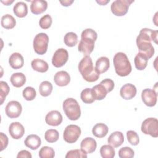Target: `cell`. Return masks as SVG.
<instances>
[{"instance_id": "33", "label": "cell", "mask_w": 158, "mask_h": 158, "mask_svg": "<svg viewBox=\"0 0 158 158\" xmlns=\"http://www.w3.org/2000/svg\"><path fill=\"white\" fill-rule=\"evenodd\" d=\"M80 98L82 101L85 104H91L94 101V99L93 98L91 88H85L81 92Z\"/></svg>"}, {"instance_id": "16", "label": "cell", "mask_w": 158, "mask_h": 158, "mask_svg": "<svg viewBox=\"0 0 158 158\" xmlns=\"http://www.w3.org/2000/svg\"><path fill=\"white\" fill-rule=\"evenodd\" d=\"M97 147V143L96 140L91 137H86L84 138L81 143V149L86 154L93 152Z\"/></svg>"}, {"instance_id": "5", "label": "cell", "mask_w": 158, "mask_h": 158, "mask_svg": "<svg viewBox=\"0 0 158 158\" xmlns=\"http://www.w3.org/2000/svg\"><path fill=\"white\" fill-rule=\"evenodd\" d=\"M63 110L66 116L70 120H77L81 115L80 107L77 101L70 98L66 99L63 102Z\"/></svg>"}, {"instance_id": "27", "label": "cell", "mask_w": 158, "mask_h": 158, "mask_svg": "<svg viewBox=\"0 0 158 158\" xmlns=\"http://www.w3.org/2000/svg\"><path fill=\"white\" fill-rule=\"evenodd\" d=\"M10 80L14 86L20 88L23 86V85L25 83L26 77L23 73L21 72H17L11 75Z\"/></svg>"}, {"instance_id": "22", "label": "cell", "mask_w": 158, "mask_h": 158, "mask_svg": "<svg viewBox=\"0 0 158 158\" xmlns=\"http://www.w3.org/2000/svg\"><path fill=\"white\" fill-rule=\"evenodd\" d=\"M110 67L109 59L105 56H102L98 59L96 62L95 70L98 74L106 72Z\"/></svg>"}, {"instance_id": "40", "label": "cell", "mask_w": 158, "mask_h": 158, "mask_svg": "<svg viewBox=\"0 0 158 158\" xmlns=\"http://www.w3.org/2000/svg\"><path fill=\"white\" fill-rule=\"evenodd\" d=\"M127 138L128 141L133 146H136L139 142L138 135L133 130H129L127 132Z\"/></svg>"}, {"instance_id": "3", "label": "cell", "mask_w": 158, "mask_h": 158, "mask_svg": "<svg viewBox=\"0 0 158 158\" xmlns=\"http://www.w3.org/2000/svg\"><path fill=\"white\" fill-rule=\"evenodd\" d=\"M78 70L83 79L88 82H94L99 79V74L93 67L92 59L89 56H84L78 64Z\"/></svg>"}, {"instance_id": "10", "label": "cell", "mask_w": 158, "mask_h": 158, "mask_svg": "<svg viewBox=\"0 0 158 158\" xmlns=\"http://www.w3.org/2000/svg\"><path fill=\"white\" fill-rule=\"evenodd\" d=\"M69 59L68 51L64 48L57 49L52 58V64L56 67H61L67 62Z\"/></svg>"}, {"instance_id": "20", "label": "cell", "mask_w": 158, "mask_h": 158, "mask_svg": "<svg viewBox=\"0 0 158 158\" xmlns=\"http://www.w3.org/2000/svg\"><path fill=\"white\" fill-rule=\"evenodd\" d=\"M9 63L12 69H19L23 66L24 59L21 54L14 52L9 57Z\"/></svg>"}, {"instance_id": "38", "label": "cell", "mask_w": 158, "mask_h": 158, "mask_svg": "<svg viewBox=\"0 0 158 158\" xmlns=\"http://www.w3.org/2000/svg\"><path fill=\"white\" fill-rule=\"evenodd\" d=\"M52 22V20L51 16L49 14H46L40 19L39 21V25L41 28L48 29L51 26Z\"/></svg>"}, {"instance_id": "17", "label": "cell", "mask_w": 158, "mask_h": 158, "mask_svg": "<svg viewBox=\"0 0 158 158\" xmlns=\"http://www.w3.org/2000/svg\"><path fill=\"white\" fill-rule=\"evenodd\" d=\"M54 81L57 86H65L70 83V75L65 71H59L54 75Z\"/></svg>"}, {"instance_id": "11", "label": "cell", "mask_w": 158, "mask_h": 158, "mask_svg": "<svg viewBox=\"0 0 158 158\" xmlns=\"http://www.w3.org/2000/svg\"><path fill=\"white\" fill-rule=\"evenodd\" d=\"M6 114L10 118L19 117L22 111V105L17 101H11L9 102L5 108Z\"/></svg>"}, {"instance_id": "30", "label": "cell", "mask_w": 158, "mask_h": 158, "mask_svg": "<svg viewBox=\"0 0 158 158\" xmlns=\"http://www.w3.org/2000/svg\"><path fill=\"white\" fill-rule=\"evenodd\" d=\"M52 91V85L49 81H43L39 86V92L42 96H49Z\"/></svg>"}, {"instance_id": "47", "label": "cell", "mask_w": 158, "mask_h": 158, "mask_svg": "<svg viewBox=\"0 0 158 158\" xmlns=\"http://www.w3.org/2000/svg\"><path fill=\"white\" fill-rule=\"evenodd\" d=\"M1 2L2 3H3V4H4L5 5L8 6V5H9V4H12V3L14 2V1H13V0H12V1H1Z\"/></svg>"}, {"instance_id": "2", "label": "cell", "mask_w": 158, "mask_h": 158, "mask_svg": "<svg viewBox=\"0 0 158 158\" xmlns=\"http://www.w3.org/2000/svg\"><path fill=\"white\" fill-rule=\"evenodd\" d=\"M98 38L97 33L91 28L84 30L81 34V40L79 43L78 51L85 56H89L94 48V42Z\"/></svg>"}, {"instance_id": "25", "label": "cell", "mask_w": 158, "mask_h": 158, "mask_svg": "<svg viewBox=\"0 0 158 158\" xmlns=\"http://www.w3.org/2000/svg\"><path fill=\"white\" fill-rule=\"evenodd\" d=\"M13 11L17 17L20 18L24 17L28 14L27 5L24 2H18L14 5L13 7Z\"/></svg>"}, {"instance_id": "29", "label": "cell", "mask_w": 158, "mask_h": 158, "mask_svg": "<svg viewBox=\"0 0 158 158\" xmlns=\"http://www.w3.org/2000/svg\"><path fill=\"white\" fill-rule=\"evenodd\" d=\"M1 26L6 29H12L16 24L15 19L10 14H5L1 17Z\"/></svg>"}, {"instance_id": "23", "label": "cell", "mask_w": 158, "mask_h": 158, "mask_svg": "<svg viewBox=\"0 0 158 158\" xmlns=\"http://www.w3.org/2000/svg\"><path fill=\"white\" fill-rule=\"evenodd\" d=\"M91 92L95 100L103 99L106 96L107 93H108L106 88L101 83L94 86L91 88Z\"/></svg>"}, {"instance_id": "36", "label": "cell", "mask_w": 158, "mask_h": 158, "mask_svg": "<svg viewBox=\"0 0 158 158\" xmlns=\"http://www.w3.org/2000/svg\"><path fill=\"white\" fill-rule=\"evenodd\" d=\"M22 95L27 101H32L36 96V90L33 87L27 86L23 90Z\"/></svg>"}, {"instance_id": "14", "label": "cell", "mask_w": 158, "mask_h": 158, "mask_svg": "<svg viewBox=\"0 0 158 158\" xmlns=\"http://www.w3.org/2000/svg\"><path fill=\"white\" fill-rule=\"evenodd\" d=\"M62 115L57 110H51L48 112L45 117L46 123L51 126H58L62 122Z\"/></svg>"}, {"instance_id": "26", "label": "cell", "mask_w": 158, "mask_h": 158, "mask_svg": "<svg viewBox=\"0 0 158 158\" xmlns=\"http://www.w3.org/2000/svg\"><path fill=\"white\" fill-rule=\"evenodd\" d=\"M31 65L34 70L41 73L47 72L49 69L48 63L46 61L40 59H33L31 62Z\"/></svg>"}, {"instance_id": "37", "label": "cell", "mask_w": 158, "mask_h": 158, "mask_svg": "<svg viewBox=\"0 0 158 158\" xmlns=\"http://www.w3.org/2000/svg\"><path fill=\"white\" fill-rule=\"evenodd\" d=\"M66 158H86L87 154L81 149H72L67 152Z\"/></svg>"}, {"instance_id": "28", "label": "cell", "mask_w": 158, "mask_h": 158, "mask_svg": "<svg viewBox=\"0 0 158 158\" xmlns=\"http://www.w3.org/2000/svg\"><path fill=\"white\" fill-rule=\"evenodd\" d=\"M148 58L147 56L143 53L138 52L134 59V62H135V65L136 69L139 70H144L148 64Z\"/></svg>"}, {"instance_id": "34", "label": "cell", "mask_w": 158, "mask_h": 158, "mask_svg": "<svg viewBox=\"0 0 158 158\" xmlns=\"http://www.w3.org/2000/svg\"><path fill=\"white\" fill-rule=\"evenodd\" d=\"M59 138V133L57 130L49 129L46 130L44 134V138L48 143L56 142Z\"/></svg>"}, {"instance_id": "41", "label": "cell", "mask_w": 158, "mask_h": 158, "mask_svg": "<svg viewBox=\"0 0 158 158\" xmlns=\"http://www.w3.org/2000/svg\"><path fill=\"white\" fill-rule=\"evenodd\" d=\"M0 86H1V91H0V98H1V104H3L6 97L9 94V87L7 83L4 81H0Z\"/></svg>"}, {"instance_id": "18", "label": "cell", "mask_w": 158, "mask_h": 158, "mask_svg": "<svg viewBox=\"0 0 158 158\" xmlns=\"http://www.w3.org/2000/svg\"><path fill=\"white\" fill-rule=\"evenodd\" d=\"M48 7V2L44 0H34L30 5L31 12L35 14H40L46 11Z\"/></svg>"}, {"instance_id": "19", "label": "cell", "mask_w": 158, "mask_h": 158, "mask_svg": "<svg viewBox=\"0 0 158 158\" xmlns=\"http://www.w3.org/2000/svg\"><path fill=\"white\" fill-rule=\"evenodd\" d=\"M124 141V136L121 131H116L111 133L107 139L109 145L114 148H118L122 144Z\"/></svg>"}, {"instance_id": "45", "label": "cell", "mask_w": 158, "mask_h": 158, "mask_svg": "<svg viewBox=\"0 0 158 158\" xmlns=\"http://www.w3.org/2000/svg\"><path fill=\"white\" fill-rule=\"evenodd\" d=\"M60 3L64 6H65V7H67L69 6H70L73 2V1L72 0V1H69V0H64V1H59Z\"/></svg>"}, {"instance_id": "1", "label": "cell", "mask_w": 158, "mask_h": 158, "mask_svg": "<svg viewBox=\"0 0 158 158\" xmlns=\"http://www.w3.org/2000/svg\"><path fill=\"white\" fill-rule=\"evenodd\" d=\"M157 30L144 28L140 30L139 34L136 38V45L139 51V52L146 55L149 59L154 54V48L152 45V41L157 44Z\"/></svg>"}, {"instance_id": "6", "label": "cell", "mask_w": 158, "mask_h": 158, "mask_svg": "<svg viewBox=\"0 0 158 158\" xmlns=\"http://www.w3.org/2000/svg\"><path fill=\"white\" fill-rule=\"evenodd\" d=\"M49 37L46 33H40L37 34L33 40V49L35 52L39 55L44 54L48 49Z\"/></svg>"}, {"instance_id": "9", "label": "cell", "mask_w": 158, "mask_h": 158, "mask_svg": "<svg viewBox=\"0 0 158 158\" xmlns=\"http://www.w3.org/2000/svg\"><path fill=\"white\" fill-rule=\"evenodd\" d=\"M80 135L81 129L78 125H69L64 130L63 138L68 143H74L78 140Z\"/></svg>"}, {"instance_id": "8", "label": "cell", "mask_w": 158, "mask_h": 158, "mask_svg": "<svg viewBox=\"0 0 158 158\" xmlns=\"http://www.w3.org/2000/svg\"><path fill=\"white\" fill-rule=\"evenodd\" d=\"M133 2V0H115L111 4V11L116 16H123L127 13L130 5Z\"/></svg>"}, {"instance_id": "44", "label": "cell", "mask_w": 158, "mask_h": 158, "mask_svg": "<svg viewBox=\"0 0 158 158\" xmlns=\"http://www.w3.org/2000/svg\"><path fill=\"white\" fill-rule=\"evenodd\" d=\"M31 157H32V156H31V153L29 151H27V150L20 151L17 156V157H18V158H19V157L20 158H21V157H23V158H31Z\"/></svg>"}, {"instance_id": "43", "label": "cell", "mask_w": 158, "mask_h": 158, "mask_svg": "<svg viewBox=\"0 0 158 158\" xmlns=\"http://www.w3.org/2000/svg\"><path fill=\"white\" fill-rule=\"evenodd\" d=\"M0 138H1V143L0 151H2L4 149H6L8 145V138L6 136V135L4 134L2 132L0 133Z\"/></svg>"}, {"instance_id": "21", "label": "cell", "mask_w": 158, "mask_h": 158, "mask_svg": "<svg viewBox=\"0 0 158 158\" xmlns=\"http://www.w3.org/2000/svg\"><path fill=\"white\" fill-rule=\"evenodd\" d=\"M25 145L32 150L37 149L41 144L40 138L35 134H31L27 136L24 141Z\"/></svg>"}, {"instance_id": "46", "label": "cell", "mask_w": 158, "mask_h": 158, "mask_svg": "<svg viewBox=\"0 0 158 158\" xmlns=\"http://www.w3.org/2000/svg\"><path fill=\"white\" fill-rule=\"evenodd\" d=\"M109 1H110L109 0H107V1H96V2H98V3L100 5L104 6V5H106L107 2H109Z\"/></svg>"}, {"instance_id": "32", "label": "cell", "mask_w": 158, "mask_h": 158, "mask_svg": "<svg viewBox=\"0 0 158 158\" xmlns=\"http://www.w3.org/2000/svg\"><path fill=\"white\" fill-rule=\"evenodd\" d=\"M115 153L114 148L109 144L103 145L100 149V154L103 158H113L115 156Z\"/></svg>"}, {"instance_id": "15", "label": "cell", "mask_w": 158, "mask_h": 158, "mask_svg": "<svg viewBox=\"0 0 158 158\" xmlns=\"http://www.w3.org/2000/svg\"><path fill=\"white\" fill-rule=\"evenodd\" d=\"M136 88L135 85L131 83L125 84L120 90V94L122 98L126 100L133 98L136 94Z\"/></svg>"}, {"instance_id": "35", "label": "cell", "mask_w": 158, "mask_h": 158, "mask_svg": "<svg viewBox=\"0 0 158 158\" xmlns=\"http://www.w3.org/2000/svg\"><path fill=\"white\" fill-rule=\"evenodd\" d=\"M55 156V151L51 147L43 146L39 151L40 158H53Z\"/></svg>"}, {"instance_id": "4", "label": "cell", "mask_w": 158, "mask_h": 158, "mask_svg": "<svg viewBox=\"0 0 158 158\" xmlns=\"http://www.w3.org/2000/svg\"><path fill=\"white\" fill-rule=\"evenodd\" d=\"M116 73L120 77H126L131 72V65L127 55L122 52H117L113 58Z\"/></svg>"}, {"instance_id": "42", "label": "cell", "mask_w": 158, "mask_h": 158, "mask_svg": "<svg viewBox=\"0 0 158 158\" xmlns=\"http://www.w3.org/2000/svg\"><path fill=\"white\" fill-rule=\"evenodd\" d=\"M100 83H101L102 85H103L104 86V87L106 88L108 93L112 91V89H114V86H115L114 81L110 78L104 79L103 80H102L100 82Z\"/></svg>"}, {"instance_id": "31", "label": "cell", "mask_w": 158, "mask_h": 158, "mask_svg": "<svg viewBox=\"0 0 158 158\" xmlns=\"http://www.w3.org/2000/svg\"><path fill=\"white\" fill-rule=\"evenodd\" d=\"M64 41L69 47L75 46L78 43V36L75 33L68 32L64 36Z\"/></svg>"}, {"instance_id": "13", "label": "cell", "mask_w": 158, "mask_h": 158, "mask_svg": "<svg viewBox=\"0 0 158 158\" xmlns=\"http://www.w3.org/2000/svg\"><path fill=\"white\" fill-rule=\"evenodd\" d=\"M9 132L11 137L15 139H20L25 133L23 126L18 122H12L9 127Z\"/></svg>"}, {"instance_id": "39", "label": "cell", "mask_w": 158, "mask_h": 158, "mask_svg": "<svg viewBox=\"0 0 158 158\" xmlns=\"http://www.w3.org/2000/svg\"><path fill=\"white\" fill-rule=\"evenodd\" d=\"M134 155V151L130 147H123L118 151V156L120 158H132Z\"/></svg>"}, {"instance_id": "7", "label": "cell", "mask_w": 158, "mask_h": 158, "mask_svg": "<svg viewBox=\"0 0 158 158\" xmlns=\"http://www.w3.org/2000/svg\"><path fill=\"white\" fill-rule=\"evenodd\" d=\"M141 131L145 135H149L154 138L158 136V121L153 117L144 120L141 127Z\"/></svg>"}, {"instance_id": "24", "label": "cell", "mask_w": 158, "mask_h": 158, "mask_svg": "<svg viewBox=\"0 0 158 158\" xmlns=\"http://www.w3.org/2000/svg\"><path fill=\"white\" fill-rule=\"evenodd\" d=\"M108 131L109 128L107 126L103 123L96 124L92 129L93 135L98 138H101L106 136L108 133Z\"/></svg>"}, {"instance_id": "12", "label": "cell", "mask_w": 158, "mask_h": 158, "mask_svg": "<svg viewBox=\"0 0 158 158\" xmlns=\"http://www.w3.org/2000/svg\"><path fill=\"white\" fill-rule=\"evenodd\" d=\"M143 102L148 107H153L156 105L157 99V94L154 89L146 88L141 93Z\"/></svg>"}]
</instances>
